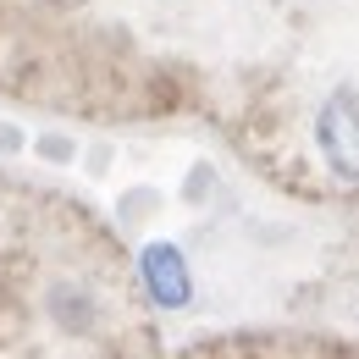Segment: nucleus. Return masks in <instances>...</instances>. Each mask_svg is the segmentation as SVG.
Instances as JSON below:
<instances>
[{
    "label": "nucleus",
    "mask_w": 359,
    "mask_h": 359,
    "mask_svg": "<svg viewBox=\"0 0 359 359\" xmlns=\"http://www.w3.org/2000/svg\"><path fill=\"white\" fill-rule=\"evenodd\" d=\"M315 138H320V155L337 177L359 182V94H332L315 116Z\"/></svg>",
    "instance_id": "nucleus-1"
},
{
    "label": "nucleus",
    "mask_w": 359,
    "mask_h": 359,
    "mask_svg": "<svg viewBox=\"0 0 359 359\" xmlns=\"http://www.w3.org/2000/svg\"><path fill=\"white\" fill-rule=\"evenodd\" d=\"M144 287H149V299L155 304H166V310H182L188 304V266H182V255L172 243H149L144 249Z\"/></svg>",
    "instance_id": "nucleus-2"
},
{
    "label": "nucleus",
    "mask_w": 359,
    "mask_h": 359,
    "mask_svg": "<svg viewBox=\"0 0 359 359\" xmlns=\"http://www.w3.org/2000/svg\"><path fill=\"white\" fill-rule=\"evenodd\" d=\"M39 155L45 161H72V144L67 138H39Z\"/></svg>",
    "instance_id": "nucleus-3"
}]
</instances>
